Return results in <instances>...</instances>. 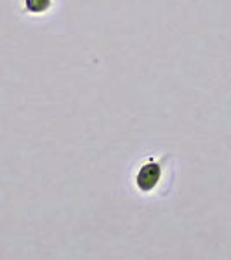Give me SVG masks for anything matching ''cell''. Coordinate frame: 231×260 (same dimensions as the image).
Wrapping results in <instances>:
<instances>
[{
  "instance_id": "cell-1",
  "label": "cell",
  "mask_w": 231,
  "mask_h": 260,
  "mask_svg": "<svg viewBox=\"0 0 231 260\" xmlns=\"http://www.w3.org/2000/svg\"><path fill=\"white\" fill-rule=\"evenodd\" d=\"M162 177V163L155 160V158H148V160L139 165V169L136 172V177H134V182H136V187L141 194H150V192H153L158 187Z\"/></svg>"
},
{
  "instance_id": "cell-2",
  "label": "cell",
  "mask_w": 231,
  "mask_h": 260,
  "mask_svg": "<svg viewBox=\"0 0 231 260\" xmlns=\"http://www.w3.org/2000/svg\"><path fill=\"white\" fill-rule=\"evenodd\" d=\"M54 7V0H23V9L30 16H45Z\"/></svg>"
}]
</instances>
